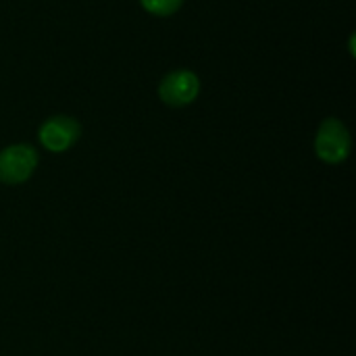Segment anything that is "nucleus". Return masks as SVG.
<instances>
[{
    "instance_id": "obj_3",
    "label": "nucleus",
    "mask_w": 356,
    "mask_h": 356,
    "mask_svg": "<svg viewBox=\"0 0 356 356\" xmlns=\"http://www.w3.org/2000/svg\"><path fill=\"white\" fill-rule=\"evenodd\" d=\"M200 94V79L194 71L177 69L167 73L159 83V98L173 108L192 104Z\"/></svg>"
},
{
    "instance_id": "obj_4",
    "label": "nucleus",
    "mask_w": 356,
    "mask_h": 356,
    "mask_svg": "<svg viewBox=\"0 0 356 356\" xmlns=\"http://www.w3.org/2000/svg\"><path fill=\"white\" fill-rule=\"evenodd\" d=\"M79 136L81 125L69 115H52L38 129V140L48 152H67Z\"/></svg>"
},
{
    "instance_id": "obj_2",
    "label": "nucleus",
    "mask_w": 356,
    "mask_h": 356,
    "mask_svg": "<svg viewBox=\"0 0 356 356\" xmlns=\"http://www.w3.org/2000/svg\"><path fill=\"white\" fill-rule=\"evenodd\" d=\"M38 150L29 144H10L0 150V184L19 186L27 181L38 167Z\"/></svg>"
},
{
    "instance_id": "obj_1",
    "label": "nucleus",
    "mask_w": 356,
    "mask_h": 356,
    "mask_svg": "<svg viewBox=\"0 0 356 356\" xmlns=\"http://www.w3.org/2000/svg\"><path fill=\"white\" fill-rule=\"evenodd\" d=\"M353 148V138L348 127L340 119H325L315 136V152L327 165H340L348 159Z\"/></svg>"
},
{
    "instance_id": "obj_5",
    "label": "nucleus",
    "mask_w": 356,
    "mask_h": 356,
    "mask_svg": "<svg viewBox=\"0 0 356 356\" xmlns=\"http://www.w3.org/2000/svg\"><path fill=\"white\" fill-rule=\"evenodd\" d=\"M140 2L150 15H156V17H171L184 4V0H140Z\"/></svg>"
},
{
    "instance_id": "obj_6",
    "label": "nucleus",
    "mask_w": 356,
    "mask_h": 356,
    "mask_svg": "<svg viewBox=\"0 0 356 356\" xmlns=\"http://www.w3.org/2000/svg\"><path fill=\"white\" fill-rule=\"evenodd\" d=\"M350 54H353V56H356V50H355V33L350 35Z\"/></svg>"
}]
</instances>
